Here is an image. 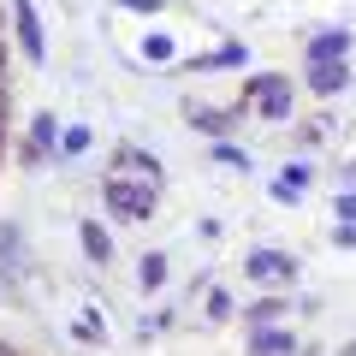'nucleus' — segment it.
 <instances>
[{"instance_id":"obj_1","label":"nucleus","mask_w":356,"mask_h":356,"mask_svg":"<svg viewBox=\"0 0 356 356\" xmlns=\"http://www.w3.org/2000/svg\"><path fill=\"white\" fill-rule=\"evenodd\" d=\"M107 202L125 220H143V214H154V184H125V178H113V184H107Z\"/></svg>"},{"instance_id":"obj_2","label":"nucleus","mask_w":356,"mask_h":356,"mask_svg":"<svg viewBox=\"0 0 356 356\" xmlns=\"http://www.w3.org/2000/svg\"><path fill=\"white\" fill-rule=\"evenodd\" d=\"M344 48H350V36H344V30H321L315 48H309V65H339Z\"/></svg>"},{"instance_id":"obj_3","label":"nucleus","mask_w":356,"mask_h":356,"mask_svg":"<svg viewBox=\"0 0 356 356\" xmlns=\"http://www.w3.org/2000/svg\"><path fill=\"white\" fill-rule=\"evenodd\" d=\"M13 18H18V42H24V54L42 60V24H36V13H30V0H13Z\"/></svg>"},{"instance_id":"obj_4","label":"nucleus","mask_w":356,"mask_h":356,"mask_svg":"<svg viewBox=\"0 0 356 356\" xmlns=\"http://www.w3.org/2000/svg\"><path fill=\"white\" fill-rule=\"evenodd\" d=\"M261 113L267 119H285V113H291V83H285V77H267V83H261Z\"/></svg>"},{"instance_id":"obj_5","label":"nucleus","mask_w":356,"mask_h":356,"mask_svg":"<svg viewBox=\"0 0 356 356\" xmlns=\"http://www.w3.org/2000/svg\"><path fill=\"white\" fill-rule=\"evenodd\" d=\"M250 273H255V280H291V273H297V261H285V255L261 250V255H250Z\"/></svg>"},{"instance_id":"obj_6","label":"nucleus","mask_w":356,"mask_h":356,"mask_svg":"<svg viewBox=\"0 0 356 356\" xmlns=\"http://www.w3.org/2000/svg\"><path fill=\"white\" fill-rule=\"evenodd\" d=\"M303 184H309V166H285L280 184H273V196H280V202H297V196H303Z\"/></svg>"},{"instance_id":"obj_7","label":"nucleus","mask_w":356,"mask_h":356,"mask_svg":"<svg viewBox=\"0 0 356 356\" xmlns=\"http://www.w3.org/2000/svg\"><path fill=\"white\" fill-rule=\"evenodd\" d=\"M309 77H315V89H321V95H339V89L350 83V72H344V65H315Z\"/></svg>"},{"instance_id":"obj_8","label":"nucleus","mask_w":356,"mask_h":356,"mask_svg":"<svg viewBox=\"0 0 356 356\" xmlns=\"http://www.w3.org/2000/svg\"><path fill=\"white\" fill-rule=\"evenodd\" d=\"M250 350L255 356H285V350H291V332H255Z\"/></svg>"},{"instance_id":"obj_9","label":"nucleus","mask_w":356,"mask_h":356,"mask_svg":"<svg viewBox=\"0 0 356 356\" xmlns=\"http://www.w3.org/2000/svg\"><path fill=\"white\" fill-rule=\"evenodd\" d=\"M83 250L95 255V261H107V255H113V243H107V232H102V226H83Z\"/></svg>"},{"instance_id":"obj_10","label":"nucleus","mask_w":356,"mask_h":356,"mask_svg":"<svg viewBox=\"0 0 356 356\" xmlns=\"http://www.w3.org/2000/svg\"><path fill=\"white\" fill-rule=\"evenodd\" d=\"M60 149H65V154H83V149H89V131H83V125H72V131L60 137Z\"/></svg>"},{"instance_id":"obj_11","label":"nucleus","mask_w":356,"mask_h":356,"mask_svg":"<svg viewBox=\"0 0 356 356\" xmlns=\"http://www.w3.org/2000/svg\"><path fill=\"white\" fill-rule=\"evenodd\" d=\"M166 280V261L161 255H143V285H161Z\"/></svg>"},{"instance_id":"obj_12","label":"nucleus","mask_w":356,"mask_h":356,"mask_svg":"<svg viewBox=\"0 0 356 356\" xmlns=\"http://www.w3.org/2000/svg\"><path fill=\"white\" fill-rule=\"evenodd\" d=\"M30 137H36V149H54V119H48V113H42V119H36V125H30Z\"/></svg>"},{"instance_id":"obj_13","label":"nucleus","mask_w":356,"mask_h":356,"mask_svg":"<svg viewBox=\"0 0 356 356\" xmlns=\"http://www.w3.org/2000/svg\"><path fill=\"white\" fill-rule=\"evenodd\" d=\"M131 13H154V6H161V0H125Z\"/></svg>"}]
</instances>
